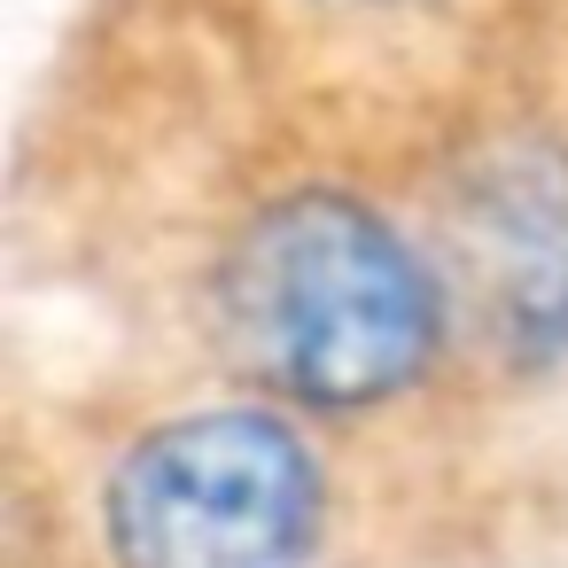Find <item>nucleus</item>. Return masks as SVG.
Listing matches in <instances>:
<instances>
[{"label":"nucleus","mask_w":568,"mask_h":568,"mask_svg":"<svg viewBox=\"0 0 568 568\" xmlns=\"http://www.w3.org/2000/svg\"><path fill=\"white\" fill-rule=\"evenodd\" d=\"M327 467L304 413L219 389L149 413L102 467V545L118 568H312Z\"/></svg>","instance_id":"2"},{"label":"nucleus","mask_w":568,"mask_h":568,"mask_svg":"<svg viewBox=\"0 0 568 568\" xmlns=\"http://www.w3.org/2000/svg\"><path fill=\"white\" fill-rule=\"evenodd\" d=\"M568 149V0H79L17 125V219L211 180H343L420 211Z\"/></svg>","instance_id":"1"}]
</instances>
